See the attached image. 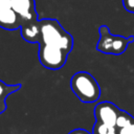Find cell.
<instances>
[{"mask_svg":"<svg viewBox=\"0 0 134 134\" xmlns=\"http://www.w3.org/2000/svg\"><path fill=\"white\" fill-rule=\"evenodd\" d=\"M41 40L39 44L54 45L69 53L73 48V37L67 32L57 19L45 18L39 20Z\"/></svg>","mask_w":134,"mask_h":134,"instance_id":"obj_1","label":"cell"},{"mask_svg":"<svg viewBox=\"0 0 134 134\" xmlns=\"http://www.w3.org/2000/svg\"><path fill=\"white\" fill-rule=\"evenodd\" d=\"M70 88L83 103H94L100 96V87L92 74L79 71L70 79Z\"/></svg>","mask_w":134,"mask_h":134,"instance_id":"obj_2","label":"cell"},{"mask_svg":"<svg viewBox=\"0 0 134 134\" xmlns=\"http://www.w3.org/2000/svg\"><path fill=\"white\" fill-rule=\"evenodd\" d=\"M39 45V61L42 66L51 70H57L66 64L68 53L63 49L49 44Z\"/></svg>","mask_w":134,"mask_h":134,"instance_id":"obj_3","label":"cell"},{"mask_svg":"<svg viewBox=\"0 0 134 134\" xmlns=\"http://www.w3.org/2000/svg\"><path fill=\"white\" fill-rule=\"evenodd\" d=\"M119 109L111 102H100L93 110V114L96 121L104 122L107 125L115 126Z\"/></svg>","mask_w":134,"mask_h":134,"instance_id":"obj_4","label":"cell"},{"mask_svg":"<svg viewBox=\"0 0 134 134\" xmlns=\"http://www.w3.org/2000/svg\"><path fill=\"white\" fill-rule=\"evenodd\" d=\"M12 8L21 18L22 23L38 20V14L35 7V0H10Z\"/></svg>","mask_w":134,"mask_h":134,"instance_id":"obj_5","label":"cell"},{"mask_svg":"<svg viewBox=\"0 0 134 134\" xmlns=\"http://www.w3.org/2000/svg\"><path fill=\"white\" fill-rule=\"evenodd\" d=\"M21 37L29 43H40L41 40V31L39 20L36 21H27L23 22L20 27Z\"/></svg>","mask_w":134,"mask_h":134,"instance_id":"obj_6","label":"cell"},{"mask_svg":"<svg viewBox=\"0 0 134 134\" xmlns=\"http://www.w3.org/2000/svg\"><path fill=\"white\" fill-rule=\"evenodd\" d=\"M22 20L10 7L0 10V27L6 30H16L21 27Z\"/></svg>","mask_w":134,"mask_h":134,"instance_id":"obj_7","label":"cell"},{"mask_svg":"<svg viewBox=\"0 0 134 134\" xmlns=\"http://www.w3.org/2000/svg\"><path fill=\"white\" fill-rule=\"evenodd\" d=\"M98 30H99V40L96 45V50L103 53L112 54L115 35H112L110 32L109 27L107 25H100Z\"/></svg>","mask_w":134,"mask_h":134,"instance_id":"obj_8","label":"cell"},{"mask_svg":"<svg viewBox=\"0 0 134 134\" xmlns=\"http://www.w3.org/2000/svg\"><path fill=\"white\" fill-rule=\"evenodd\" d=\"M118 130L115 126L95 121L92 128V134H117Z\"/></svg>","mask_w":134,"mask_h":134,"instance_id":"obj_9","label":"cell"},{"mask_svg":"<svg viewBox=\"0 0 134 134\" xmlns=\"http://www.w3.org/2000/svg\"><path fill=\"white\" fill-rule=\"evenodd\" d=\"M22 87L21 84H16V85H7L4 82L0 80V98L6 99V97L16 91H18Z\"/></svg>","mask_w":134,"mask_h":134,"instance_id":"obj_10","label":"cell"},{"mask_svg":"<svg viewBox=\"0 0 134 134\" xmlns=\"http://www.w3.org/2000/svg\"><path fill=\"white\" fill-rule=\"evenodd\" d=\"M133 118L134 117L132 115H130L126 111L119 109V113H118V116H117V119H116V122H115V127L117 129H121V128L126 127L127 125H129L132 121Z\"/></svg>","mask_w":134,"mask_h":134,"instance_id":"obj_11","label":"cell"},{"mask_svg":"<svg viewBox=\"0 0 134 134\" xmlns=\"http://www.w3.org/2000/svg\"><path fill=\"white\" fill-rule=\"evenodd\" d=\"M117 130H118L117 134H134V118L129 125H127L126 127L121 129H117Z\"/></svg>","mask_w":134,"mask_h":134,"instance_id":"obj_12","label":"cell"},{"mask_svg":"<svg viewBox=\"0 0 134 134\" xmlns=\"http://www.w3.org/2000/svg\"><path fill=\"white\" fill-rule=\"evenodd\" d=\"M122 5L127 12L134 14V0H122Z\"/></svg>","mask_w":134,"mask_h":134,"instance_id":"obj_13","label":"cell"},{"mask_svg":"<svg viewBox=\"0 0 134 134\" xmlns=\"http://www.w3.org/2000/svg\"><path fill=\"white\" fill-rule=\"evenodd\" d=\"M12 7V1L10 0H0V10L7 9Z\"/></svg>","mask_w":134,"mask_h":134,"instance_id":"obj_14","label":"cell"},{"mask_svg":"<svg viewBox=\"0 0 134 134\" xmlns=\"http://www.w3.org/2000/svg\"><path fill=\"white\" fill-rule=\"evenodd\" d=\"M68 134H92V133L88 132V131L85 130V129H74V130L70 131Z\"/></svg>","mask_w":134,"mask_h":134,"instance_id":"obj_15","label":"cell"},{"mask_svg":"<svg viewBox=\"0 0 134 134\" xmlns=\"http://www.w3.org/2000/svg\"><path fill=\"white\" fill-rule=\"evenodd\" d=\"M6 107H7V105H6V99L0 98V114H2L3 112H5Z\"/></svg>","mask_w":134,"mask_h":134,"instance_id":"obj_16","label":"cell"}]
</instances>
